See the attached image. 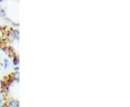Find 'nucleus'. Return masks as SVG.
Listing matches in <instances>:
<instances>
[{
    "label": "nucleus",
    "mask_w": 130,
    "mask_h": 107,
    "mask_svg": "<svg viewBox=\"0 0 130 107\" xmlns=\"http://www.w3.org/2000/svg\"><path fill=\"white\" fill-rule=\"evenodd\" d=\"M5 107H20V101L18 99L14 98H9L4 102Z\"/></svg>",
    "instance_id": "1"
},
{
    "label": "nucleus",
    "mask_w": 130,
    "mask_h": 107,
    "mask_svg": "<svg viewBox=\"0 0 130 107\" xmlns=\"http://www.w3.org/2000/svg\"><path fill=\"white\" fill-rule=\"evenodd\" d=\"M11 40L14 42H18L20 40V32L17 29H12L9 34Z\"/></svg>",
    "instance_id": "2"
},
{
    "label": "nucleus",
    "mask_w": 130,
    "mask_h": 107,
    "mask_svg": "<svg viewBox=\"0 0 130 107\" xmlns=\"http://www.w3.org/2000/svg\"><path fill=\"white\" fill-rule=\"evenodd\" d=\"M2 66L5 70H9L11 66V61L7 58H5L2 60Z\"/></svg>",
    "instance_id": "3"
},
{
    "label": "nucleus",
    "mask_w": 130,
    "mask_h": 107,
    "mask_svg": "<svg viewBox=\"0 0 130 107\" xmlns=\"http://www.w3.org/2000/svg\"><path fill=\"white\" fill-rule=\"evenodd\" d=\"M12 63L13 65H19L20 64V58L18 56H14L12 59Z\"/></svg>",
    "instance_id": "4"
},
{
    "label": "nucleus",
    "mask_w": 130,
    "mask_h": 107,
    "mask_svg": "<svg viewBox=\"0 0 130 107\" xmlns=\"http://www.w3.org/2000/svg\"><path fill=\"white\" fill-rule=\"evenodd\" d=\"M12 71L14 72V73H17L20 72V66L19 65H12Z\"/></svg>",
    "instance_id": "5"
},
{
    "label": "nucleus",
    "mask_w": 130,
    "mask_h": 107,
    "mask_svg": "<svg viewBox=\"0 0 130 107\" xmlns=\"http://www.w3.org/2000/svg\"><path fill=\"white\" fill-rule=\"evenodd\" d=\"M4 101H5V98H4L3 93L0 91V105L4 104Z\"/></svg>",
    "instance_id": "6"
},
{
    "label": "nucleus",
    "mask_w": 130,
    "mask_h": 107,
    "mask_svg": "<svg viewBox=\"0 0 130 107\" xmlns=\"http://www.w3.org/2000/svg\"><path fill=\"white\" fill-rule=\"evenodd\" d=\"M5 14H6V13H5V9L0 7V16L1 17H5Z\"/></svg>",
    "instance_id": "7"
},
{
    "label": "nucleus",
    "mask_w": 130,
    "mask_h": 107,
    "mask_svg": "<svg viewBox=\"0 0 130 107\" xmlns=\"http://www.w3.org/2000/svg\"><path fill=\"white\" fill-rule=\"evenodd\" d=\"M0 107H5V105H4V104H1V105H0Z\"/></svg>",
    "instance_id": "8"
},
{
    "label": "nucleus",
    "mask_w": 130,
    "mask_h": 107,
    "mask_svg": "<svg viewBox=\"0 0 130 107\" xmlns=\"http://www.w3.org/2000/svg\"><path fill=\"white\" fill-rule=\"evenodd\" d=\"M2 2H4V0H0V3H2Z\"/></svg>",
    "instance_id": "9"
},
{
    "label": "nucleus",
    "mask_w": 130,
    "mask_h": 107,
    "mask_svg": "<svg viewBox=\"0 0 130 107\" xmlns=\"http://www.w3.org/2000/svg\"><path fill=\"white\" fill-rule=\"evenodd\" d=\"M0 42H1V40H0Z\"/></svg>",
    "instance_id": "10"
}]
</instances>
